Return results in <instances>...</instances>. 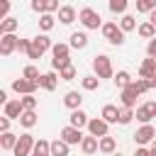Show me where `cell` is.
Segmentation results:
<instances>
[{"instance_id": "1", "label": "cell", "mask_w": 156, "mask_h": 156, "mask_svg": "<svg viewBox=\"0 0 156 156\" xmlns=\"http://www.w3.org/2000/svg\"><path fill=\"white\" fill-rule=\"evenodd\" d=\"M68 51H71V44H54L51 46V54H54V58H51V68L54 71H61L66 63H71V58H68Z\"/></svg>"}, {"instance_id": "2", "label": "cell", "mask_w": 156, "mask_h": 156, "mask_svg": "<svg viewBox=\"0 0 156 156\" xmlns=\"http://www.w3.org/2000/svg\"><path fill=\"white\" fill-rule=\"evenodd\" d=\"M93 71H95V76H98V78H115L112 61H110V56H105V54L93 56Z\"/></svg>"}, {"instance_id": "3", "label": "cell", "mask_w": 156, "mask_h": 156, "mask_svg": "<svg viewBox=\"0 0 156 156\" xmlns=\"http://www.w3.org/2000/svg\"><path fill=\"white\" fill-rule=\"evenodd\" d=\"M124 34H127V32H122V27H119L117 22L102 24V37H105L112 46H122V44H124Z\"/></svg>"}, {"instance_id": "4", "label": "cell", "mask_w": 156, "mask_h": 156, "mask_svg": "<svg viewBox=\"0 0 156 156\" xmlns=\"http://www.w3.org/2000/svg\"><path fill=\"white\" fill-rule=\"evenodd\" d=\"M78 20L85 29H102V20H100V12H95L93 7H83L78 12Z\"/></svg>"}, {"instance_id": "5", "label": "cell", "mask_w": 156, "mask_h": 156, "mask_svg": "<svg viewBox=\"0 0 156 156\" xmlns=\"http://www.w3.org/2000/svg\"><path fill=\"white\" fill-rule=\"evenodd\" d=\"M51 46H54V44H51V39L46 37V32H44V34H37V37L32 39V46H29V54H27V56H29V58H39V56H41L46 49H51Z\"/></svg>"}, {"instance_id": "6", "label": "cell", "mask_w": 156, "mask_h": 156, "mask_svg": "<svg viewBox=\"0 0 156 156\" xmlns=\"http://www.w3.org/2000/svg\"><path fill=\"white\" fill-rule=\"evenodd\" d=\"M34 144H37V139H34L29 132H24V134H20V139H17L15 149H12V154H15V156H29L32 149H34Z\"/></svg>"}, {"instance_id": "7", "label": "cell", "mask_w": 156, "mask_h": 156, "mask_svg": "<svg viewBox=\"0 0 156 156\" xmlns=\"http://www.w3.org/2000/svg\"><path fill=\"white\" fill-rule=\"evenodd\" d=\"M37 88H41L37 80H29V78H15L12 80V90L17 93V95H29V93H37Z\"/></svg>"}, {"instance_id": "8", "label": "cell", "mask_w": 156, "mask_h": 156, "mask_svg": "<svg viewBox=\"0 0 156 156\" xmlns=\"http://www.w3.org/2000/svg\"><path fill=\"white\" fill-rule=\"evenodd\" d=\"M134 117H136L141 124H149V122L156 117V102H154V100H149V102L139 105V107H136V112H134Z\"/></svg>"}, {"instance_id": "9", "label": "cell", "mask_w": 156, "mask_h": 156, "mask_svg": "<svg viewBox=\"0 0 156 156\" xmlns=\"http://www.w3.org/2000/svg\"><path fill=\"white\" fill-rule=\"evenodd\" d=\"M156 139V129L151 127V124H141L139 129H136V134H134V141L139 144V146H146V144H151Z\"/></svg>"}, {"instance_id": "10", "label": "cell", "mask_w": 156, "mask_h": 156, "mask_svg": "<svg viewBox=\"0 0 156 156\" xmlns=\"http://www.w3.org/2000/svg\"><path fill=\"white\" fill-rule=\"evenodd\" d=\"M110 132V122H105L102 117H93L90 122H88V134H93V136H105Z\"/></svg>"}, {"instance_id": "11", "label": "cell", "mask_w": 156, "mask_h": 156, "mask_svg": "<svg viewBox=\"0 0 156 156\" xmlns=\"http://www.w3.org/2000/svg\"><path fill=\"white\" fill-rule=\"evenodd\" d=\"M61 139L73 146V144H80V141H83V132H80L78 127H73V124H66V127L61 129Z\"/></svg>"}, {"instance_id": "12", "label": "cell", "mask_w": 156, "mask_h": 156, "mask_svg": "<svg viewBox=\"0 0 156 156\" xmlns=\"http://www.w3.org/2000/svg\"><path fill=\"white\" fill-rule=\"evenodd\" d=\"M17 41H20V37H15V34H2V39H0V54H2V56H10L12 51H17Z\"/></svg>"}, {"instance_id": "13", "label": "cell", "mask_w": 156, "mask_h": 156, "mask_svg": "<svg viewBox=\"0 0 156 156\" xmlns=\"http://www.w3.org/2000/svg\"><path fill=\"white\" fill-rule=\"evenodd\" d=\"M139 95H141V93L134 88V83H132V85H127V88L122 90V95H119V100H122V107H134Z\"/></svg>"}, {"instance_id": "14", "label": "cell", "mask_w": 156, "mask_h": 156, "mask_svg": "<svg viewBox=\"0 0 156 156\" xmlns=\"http://www.w3.org/2000/svg\"><path fill=\"white\" fill-rule=\"evenodd\" d=\"M2 112H5L10 119H20V117H22V112H24V105H22V100H20V98H17V100H7Z\"/></svg>"}, {"instance_id": "15", "label": "cell", "mask_w": 156, "mask_h": 156, "mask_svg": "<svg viewBox=\"0 0 156 156\" xmlns=\"http://www.w3.org/2000/svg\"><path fill=\"white\" fill-rule=\"evenodd\" d=\"M32 10L44 15V12H56L58 10V0H32Z\"/></svg>"}, {"instance_id": "16", "label": "cell", "mask_w": 156, "mask_h": 156, "mask_svg": "<svg viewBox=\"0 0 156 156\" xmlns=\"http://www.w3.org/2000/svg\"><path fill=\"white\" fill-rule=\"evenodd\" d=\"M80 151H83L85 156H90V154L100 151V139H98V136H93V134L83 136V141H80Z\"/></svg>"}, {"instance_id": "17", "label": "cell", "mask_w": 156, "mask_h": 156, "mask_svg": "<svg viewBox=\"0 0 156 156\" xmlns=\"http://www.w3.org/2000/svg\"><path fill=\"white\" fill-rule=\"evenodd\" d=\"M88 122H90V117L78 107V110H71V117H68V124H73V127H78V129H83V127H88Z\"/></svg>"}, {"instance_id": "18", "label": "cell", "mask_w": 156, "mask_h": 156, "mask_svg": "<svg viewBox=\"0 0 156 156\" xmlns=\"http://www.w3.org/2000/svg\"><path fill=\"white\" fill-rule=\"evenodd\" d=\"M76 7H71V5H61L58 7V22L61 24H73L76 22Z\"/></svg>"}, {"instance_id": "19", "label": "cell", "mask_w": 156, "mask_h": 156, "mask_svg": "<svg viewBox=\"0 0 156 156\" xmlns=\"http://www.w3.org/2000/svg\"><path fill=\"white\" fill-rule=\"evenodd\" d=\"M63 105H66L68 110H78V107L83 105V95H80L78 90H68L66 98H63Z\"/></svg>"}, {"instance_id": "20", "label": "cell", "mask_w": 156, "mask_h": 156, "mask_svg": "<svg viewBox=\"0 0 156 156\" xmlns=\"http://www.w3.org/2000/svg\"><path fill=\"white\" fill-rule=\"evenodd\" d=\"M151 76H156V58H144L141 61V66H139V78H151Z\"/></svg>"}, {"instance_id": "21", "label": "cell", "mask_w": 156, "mask_h": 156, "mask_svg": "<svg viewBox=\"0 0 156 156\" xmlns=\"http://www.w3.org/2000/svg\"><path fill=\"white\" fill-rule=\"evenodd\" d=\"M58 78H61V76H56L54 71H49V73H41L39 83H41V88H44V90H56V85H58Z\"/></svg>"}, {"instance_id": "22", "label": "cell", "mask_w": 156, "mask_h": 156, "mask_svg": "<svg viewBox=\"0 0 156 156\" xmlns=\"http://www.w3.org/2000/svg\"><path fill=\"white\" fill-rule=\"evenodd\" d=\"M29 156H51V141L37 139V144H34V149H32Z\"/></svg>"}, {"instance_id": "23", "label": "cell", "mask_w": 156, "mask_h": 156, "mask_svg": "<svg viewBox=\"0 0 156 156\" xmlns=\"http://www.w3.org/2000/svg\"><path fill=\"white\" fill-rule=\"evenodd\" d=\"M17 27H20V20L17 17H5L0 22V34H15Z\"/></svg>"}, {"instance_id": "24", "label": "cell", "mask_w": 156, "mask_h": 156, "mask_svg": "<svg viewBox=\"0 0 156 156\" xmlns=\"http://www.w3.org/2000/svg\"><path fill=\"white\" fill-rule=\"evenodd\" d=\"M68 44H71V49H85L88 46V34L85 32H73Z\"/></svg>"}, {"instance_id": "25", "label": "cell", "mask_w": 156, "mask_h": 156, "mask_svg": "<svg viewBox=\"0 0 156 156\" xmlns=\"http://www.w3.org/2000/svg\"><path fill=\"white\" fill-rule=\"evenodd\" d=\"M100 117H102L105 122H110V124H115V122L119 119V110H117L115 105H105V107H102V112H100Z\"/></svg>"}, {"instance_id": "26", "label": "cell", "mask_w": 156, "mask_h": 156, "mask_svg": "<svg viewBox=\"0 0 156 156\" xmlns=\"http://www.w3.org/2000/svg\"><path fill=\"white\" fill-rule=\"evenodd\" d=\"M17 134H12V132H2V136H0V146H2V151H12L15 149V144H17Z\"/></svg>"}, {"instance_id": "27", "label": "cell", "mask_w": 156, "mask_h": 156, "mask_svg": "<svg viewBox=\"0 0 156 156\" xmlns=\"http://www.w3.org/2000/svg\"><path fill=\"white\" fill-rule=\"evenodd\" d=\"M115 149H117V141H115V136H110V134H105V136H100V151L102 154H115Z\"/></svg>"}, {"instance_id": "28", "label": "cell", "mask_w": 156, "mask_h": 156, "mask_svg": "<svg viewBox=\"0 0 156 156\" xmlns=\"http://www.w3.org/2000/svg\"><path fill=\"white\" fill-rule=\"evenodd\" d=\"M68 146H71V144H66L61 136L54 139V141H51V156H68Z\"/></svg>"}, {"instance_id": "29", "label": "cell", "mask_w": 156, "mask_h": 156, "mask_svg": "<svg viewBox=\"0 0 156 156\" xmlns=\"http://www.w3.org/2000/svg\"><path fill=\"white\" fill-rule=\"evenodd\" d=\"M136 32H139L141 39H154V37H156V24H151V22H141V24L136 27Z\"/></svg>"}, {"instance_id": "30", "label": "cell", "mask_w": 156, "mask_h": 156, "mask_svg": "<svg viewBox=\"0 0 156 156\" xmlns=\"http://www.w3.org/2000/svg\"><path fill=\"white\" fill-rule=\"evenodd\" d=\"M17 122H20L24 129H32V127L37 124V112H34V110H24V112H22V117H20Z\"/></svg>"}, {"instance_id": "31", "label": "cell", "mask_w": 156, "mask_h": 156, "mask_svg": "<svg viewBox=\"0 0 156 156\" xmlns=\"http://www.w3.org/2000/svg\"><path fill=\"white\" fill-rule=\"evenodd\" d=\"M112 80H115V85H117L119 90H124L127 85H132V83H134V80H132V76H129L127 71H117V76H115Z\"/></svg>"}, {"instance_id": "32", "label": "cell", "mask_w": 156, "mask_h": 156, "mask_svg": "<svg viewBox=\"0 0 156 156\" xmlns=\"http://www.w3.org/2000/svg\"><path fill=\"white\" fill-rule=\"evenodd\" d=\"M54 24H56V20H54L51 12H44V15L39 17V29H41V32H51Z\"/></svg>"}, {"instance_id": "33", "label": "cell", "mask_w": 156, "mask_h": 156, "mask_svg": "<svg viewBox=\"0 0 156 156\" xmlns=\"http://www.w3.org/2000/svg\"><path fill=\"white\" fill-rule=\"evenodd\" d=\"M127 5H129V0H110L107 2V7H110L112 15H124L127 12Z\"/></svg>"}, {"instance_id": "34", "label": "cell", "mask_w": 156, "mask_h": 156, "mask_svg": "<svg viewBox=\"0 0 156 156\" xmlns=\"http://www.w3.org/2000/svg\"><path fill=\"white\" fill-rule=\"evenodd\" d=\"M119 27H122V32H132V29H136V17H134V15H122Z\"/></svg>"}, {"instance_id": "35", "label": "cell", "mask_w": 156, "mask_h": 156, "mask_svg": "<svg viewBox=\"0 0 156 156\" xmlns=\"http://www.w3.org/2000/svg\"><path fill=\"white\" fill-rule=\"evenodd\" d=\"M80 85H83V90H98L100 88V78L98 76H85V78H80Z\"/></svg>"}, {"instance_id": "36", "label": "cell", "mask_w": 156, "mask_h": 156, "mask_svg": "<svg viewBox=\"0 0 156 156\" xmlns=\"http://www.w3.org/2000/svg\"><path fill=\"white\" fill-rule=\"evenodd\" d=\"M151 10H156V0H136V12L149 15Z\"/></svg>"}, {"instance_id": "37", "label": "cell", "mask_w": 156, "mask_h": 156, "mask_svg": "<svg viewBox=\"0 0 156 156\" xmlns=\"http://www.w3.org/2000/svg\"><path fill=\"white\" fill-rule=\"evenodd\" d=\"M58 76H61V80H73V78H76V66H73V63H66V66L58 71Z\"/></svg>"}, {"instance_id": "38", "label": "cell", "mask_w": 156, "mask_h": 156, "mask_svg": "<svg viewBox=\"0 0 156 156\" xmlns=\"http://www.w3.org/2000/svg\"><path fill=\"white\" fill-rule=\"evenodd\" d=\"M132 119H134V107H122V110H119V119H117V122H119V124H129Z\"/></svg>"}, {"instance_id": "39", "label": "cell", "mask_w": 156, "mask_h": 156, "mask_svg": "<svg viewBox=\"0 0 156 156\" xmlns=\"http://www.w3.org/2000/svg\"><path fill=\"white\" fill-rule=\"evenodd\" d=\"M22 76H24V78H29V80H37V83H39V78H41V76H39V71H37V66H24ZM39 85H41V83H39Z\"/></svg>"}, {"instance_id": "40", "label": "cell", "mask_w": 156, "mask_h": 156, "mask_svg": "<svg viewBox=\"0 0 156 156\" xmlns=\"http://www.w3.org/2000/svg\"><path fill=\"white\" fill-rule=\"evenodd\" d=\"M20 100H22L24 110H37V98H34V93H29V95H22Z\"/></svg>"}, {"instance_id": "41", "label": "cell", "mask_w": 156, "mask_h": 156, "mask_svg": "<svg viewBox=\"0 0 156 156\" xmlns=\"http://www.w3.org/2000/svg\"><path fill=\"white\" fill-rule=\"evenodd\" d=\"M134 88H136L139 93H146V90H151V85H149V80H146V78H136V80H134Z\"/></svg>"}, {"instance_id": "42", "label": "cell", "mask_w": 156, "mask_h": 156, "mask_svg": "<svg viewBox=\"0 0 156 156\" xmlns=\"http://www.w3.org/2000/svg\"><path fill=\"white\" fill-rule=\"evenodd\" d=\"M29 46H32V39H20L17 41V51L20 54H29Z\"/></svg>"}, {"instance_id": "43", "label": "cell", "mask_w": 156, "mask_h": 156, "mask_svg": "<svg viewBox=\"0 0 156 156\" xmlns=\"http://www.w3.org/2000/svg\"><path fill=\"white\" fill-rule=\"evenodd\" d=\"M0 17H10V0H0Z\"/></svg>"}, {"instance_id": "44", "label": "cell", "mask_w": 156, "mask_h": 156, "mask_svg": "<svg viewBox=\"0 0 156 156\" xmlns=\"http://www.w3.org/2000/svg\"><path fill=\"white\" fill-rule=\"evenodd\" d=\"M146 54H149L151 58H156V37L149 39V44H146Z\"/></svg>"}, {"instance_id": "45", "label": "cell", "mask_w": 156, "mask_h": 156, "mask_svg": "<svg viewBox=\"0 0 156 156\" xmlns=\"http://www.w3.org/2000/svg\"><path fill=\"white\" fill-rule=\"evenodd\" d=\"M10 122H12V119H10L7 115H2V117H0V132H10Z\"/></svg>"}, {"instance_id": "46", "label": "cell", "mask_w": 156, "mask_h": 156, "mask_svg": "<svg viewBox=\"0 0 156 156\" xmlns=\"http://www.w3.org/2000/svg\"><path fill=\"white\" fill-rule=\"evenodd\" d=\"M134 156H151V151H149V146H139Z\"/></svg>"}, {"instance_id": "47", "label": "cell", "mask_w": 156, "mask_h": 156, "mask_svg": "<svg viewBox=\"0 0 156 156\" xmlns=\"http://www.w3.org/2000/svg\"><path fill=\"white\" fill-rule=\"evenodd\" d=\"M149 22H151V24H156V10H151V12H149Z\"/></svg>"}, {"instance_id": "48", "label": "cell", "mask_w": 156, "mask_h": 156, "mask_svg": "<svg viewBox=\"0 0 156 156\" xmlns=\"http://www.w3.org/2000/svg\"><path fill=\"white\" fill-rule=\"evenodd\" d=\"M149 151H151V156H156V139L149 144Z\"/></svg>"}, {"instance_id": "49", "label": "cell", "mask_w": 156, "mask_h": 156, "mask_svg": "<svg viewBox=\"0 0 156 156\" xmlns=\"http://www.w3.org/2000/svg\"><path fill=\"white\" fill-rule=\"evenodd\" d=\"M0 102H2V105L7 102V93H5V90H0Z\"/></svg>"}, {"instance_id": "50", "label": "cell", "mask_w": 156, "mask_h": 156, "mask_svg": "<svg viewBox=\"0 0 156 156\" xmlns=\"http://www.w3.org/2000/svg\"><path fill=\"white\" fill-rule=\"evenodd\" d=\"M146 80H149V85H151V88H156V76H151V78H146Z\"/></svg>"}, {"instance_id": "51", "label": "cell", "mask_w": 156, "mask_h": 156, "mask_svg": "<svg viewBox=\"0 0 156 156\" xmlns=\"http://www.w3.org/2000/svg\"><path fill=\"white\" fill-rule=\"evenodd\" d=\"M110 156H122V154H117V151H115V154H110Z\"/></svg>"}, {"instance_id": "52", "label": "cell", "mask_w": 156, "mask_h": 156, "mask_svg": "<svg viewBox=\"0 0 156 156\" xmlns=\"http://www.w3.org/2000/svg\"><path fill=\"white\" fill-rule=\"evenodd\" d=\"M12 156H15V154H12Z\"/></svg>"}]
</instances>
